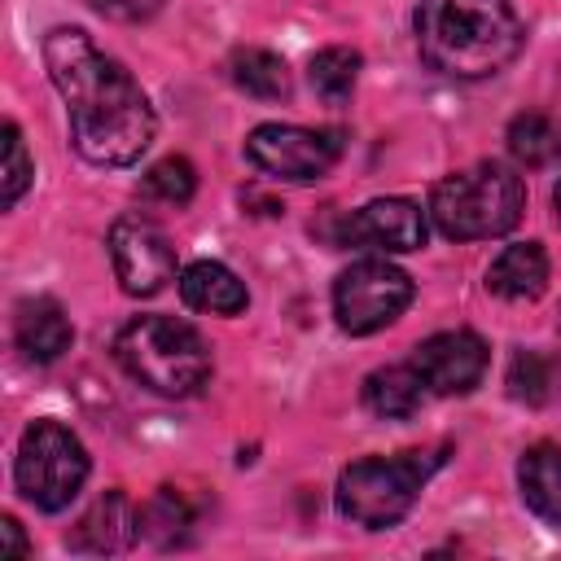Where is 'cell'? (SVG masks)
Masks as SVG:
<instances>
[{
	"label": "cell",
	"mask_w": 561,
	"mask_h": 561,
	"mask_svg": "<svg viewBox=\"0 0 561 561\" xmlns=\"http://www.w3.org/2000/svg\"><path fill=\"white\" fill-rule=\"evenodd\" d=\"M228 75H232V83L245 96H259V101H285L294 92L289 66L276 53H267V48H241V53H232Z\"/></svg>",
	"instance_id": "obj_18"
},
{
	"label": "cell",
	"mask_w": 561,
	"mask_h": 561,
	"mask_svg": "<svg viewBox=\"0 0 561 561\" xmlns=\"http://www.w3.org/2000/svg\"><path fill=\"white\" fill-rule=\"evenodd\" d=\"M443 460H447V447L351 460L337 473V513L364 530H390L412 513L421 486L443 469Z\"/></svg>",
	"instance_id": "obj_4"
},
{
	"label": "cell",
	"mask_w": 561,
	"mask_h": 561,
	"mask_svg": "<svg viewBox=\"0 0 561 561\" xmlns=\"http://www.w3.org/2000/svg\"><path fill=\"white\" fill-rule=\"evenodd\" d=\"M180 298L193 311H210V316H241L250 307V294L237 280V272L215 259H197L180 272Z\"/></svg>",
	"instance_id": "obj_14"
},
{
	"label": "cell",
	"mask_w": 561,
	"mask_h": 561,
	"mask_svg": "<svg viewBox=\"0 0 561 561\" xmlns=\"http://www.w3.org/2000/svg\"><path fill=\"white\" fill-rule=\"evenodd\" d=\"M508 153L517 167L526 171H539V167H552L561 158V127L548 118V114H517L508 123Z\"/></svg>",
	"instance_id": "obj_19"
},
{
	"label": "cell",
	"mask_w": 561,
	"mask_h": 561,
	"mask_svg": "<svg viewBox=\"0 0 561 561\" xmlns=\"http://www.w3.org/2000/svg\"><path fill=\"white\" fill-rule=\"evenodd\" d=\"M88 4L114 22H145L162 9V0H88Z\"/></svg>",
	"instance_id": "obj_25"
},
{
	"label": "cell",
	"mask_w": 561,
	"mask_h": 561,
	"mask_svg": "<svg viewBox=\"0 0 561 561\" xmlns=\"http://www.w3.org/2000/svg\"><path fill=\"white\" fill-rule=\"evenodd\" d=\"M114 359L131 381L162 399H188L210 377L206 337L175 316H136L114 337Z\"/></svg>",
	"instance_id": "obj_3"
},
{
	"label": "cell",
	"mask_w": 561,
	"mask_h": 561,
	"mask_svg": "<svg viewBox=\"0 0 561 561\" xmlns=\"http://www.w3.org/2000/svg\"><path fill=\"white\" fill-rule=\"evenodd\" d=\"M110 263H114V276L123 285V294L149 298L175 276V245L153 219L123 215L110 228Z\"/></svg>",
	"instance_id": "obj_9"
},
{
	"label": "cell",
	"mask_w": 561,
	"mask_h": 561,
	"mask_svg": "<svg viewBox=\"0 0 561 561\" xmlns=\"http://www.w3.org/2000/svg\"><path fill=\"white\" fill-rule=\"evenodd\" d=\"M526 210L522 175L504 162H473L430 193V215L443 237L451 241H486L504 237Z\"/></svg>",
	"instance_id": "obj_5"
},
{
	"label": "cell",
	"mask_w": 561,
	"mask_h": 561,
	"mask_svg": "<svg viewBox=\"0 0 561 561\" xmlns=\"http://www.w3.org/2000/svg\"><path fill=\"white\" fill-rule=\"evenodd\" d=\"M425 210L408 197H377L368 206H359L355 215L337 219L333 241L337 245H364V250H381V254H408L425 245Z\"/></svg>",
	"instance_id": "obj_10"
},
{
	"label": "cell",
	"mask_w": 561,
	"mask_h": 561,
	"mask_svg": "<svg viewBox=\"0 0 561 561\" xmlns=\"http://www.w3.org/2000/svg\"><path fill=\"white\" fill-rule=\"evenodd\" d=\"M517 486H522V500L530 504V513H539L543 522L561 526V447L539 443V447L522 451Z\"/></svg>",
	"instance_id": "obj_17"
},
{
	"label": "cell",
	"mask_w": 561,
	"mask_h": 561,
	"mask_svg": "<svg viewBox=\"0 0 561 561\" xmlns=\"http://www.w3.org/2000/svg\"><path fill=\"white\" fill-rule=\"evenodd\" d=\"M31 158H26V140L18 131V123H4V210H13L22 202V193L31 188Z\"/></svg>",
	"instance_id": "obj_24"
},
{
	"label": "cell",
	"mask_w": 561,
	"mask_h": 561,
	"mask_svg": "<svg viewBox=\"0 0 561 561\" xmlns=\"http://www.w3.org/2000/svg\"><path fill=\"white\" fill-rule=\"evenodd\" d=\"M543 285H548V254L539 241L504 245L500 259L486 267V289L508 302H530L543 294Z\"/></svg>",
	"instance_id": "obj_15"
},
{
	"label": "cell",
	"mask_w": 561,
	"mask_h": 561,
	"mask_svg": "<svg viewBox=\"0 0 561 561\" xmlns=\"http://www.w3.org/2000/svg\"><path fill=\"white\" fill-rule=\"evenodd\" d=\"M425 381H421V373H416V364L408 359V364H386V368H377V373H368L364 377V408L373 412V416H381V421H408V416H416L421 412V403H425Z\"/></svg>",
	"instance_id": "obj_16"
},
{
	"label": "cell",
	"mask_w": 561,
	"mask_h": 561,
	"mask_svg": "<svg viewBox=\"0 0 561 561\" xmlns=\"http://www.w3.org/2000/svg\"><path fill=\"white\" fill-rule=\"evenodd\" d=\"M188 526H193V513H188L184 495L171 491V486H162L153 500L140 504V535H145L149 543H158V548L180 543V539L188 535Z\"/></svg>",
	"instance_id": "obj_21"
},
{
	"label": "cell",
	"mask_w": 561,
	"mask_h": 561,
	"mask_svg": "<svg viewBox=\"0 0 561 561\" xmlns=\"http://www.w3.org/2000/svg\"><path fill=\"white\" fill-rule=\"evenodd\" d=\"M245 158L276 180L311 184L329 175L342 158V131L333 127H298V123H263L245 136Z\"/></svg>",
	"instance_id": "obj_8"
},
{
	"label": "cell",
	"mask_w": 561,
	"mask_h": 561,
	"mask_svg": "<svg viewBox=\"0 0 561 561\" xmlns=\"http://www.w3.org/2000/svg\"><path fill=\"white\" fill-rule=\"evenodd\" d=\"M13 478L35 508L61 513L88 482V451L61 421H35L18 443Z\"/></svg>",
	"instance_id": "obj_6"
},
{
	"label": "cell",
	"mask_w": 561,
	"mask_h": 561,
	"mask_svg": "<svg viewBox=\"0 0 561 561\" xmlns=\"http://www.w3.org/2000/svg\"><path fill=\"white\" fill-rule=\"evenodd\" d=\"M552 206H557V224H561V184H557V193H552Z\"/></svg>",
	"instance_id": "obj_27"
},
{
	"label": "cell",
	"mask_w": 561,
	"mask_h": 561,
	"mask_svg": "<svg viewBox=\"0 0 561 561\" xmlns=\"http://www.w3.org/2000/svg\"><path fill=\"white\" fill-rule=\"evenodd\" d=\"M136 535H140V508H136L123 491H105V495H96L92 508L75 522V530L66 535V543H70V552L114 557V552H123Z\"/></svg>",
	"instance_id": "obj_12"
},
{
	"label": "cell",
	"mask_w": 561,
	"mask_h": 561,
	"mask_svg": "<svg viewBox=\"0 0 561 561\" xmlns=\"http://www.w3.org/2000/svg\"><path fill=\"white\" fill-rule=\"evenodd\" d=\"M13 342L31 364H53L70 351L75 329H70V316L53 298H26L13 311Z\"/></svg>",
	"instance_id": "obj_13"
},
{
	"label": "cell",
	"mask_w": 561,
	"mask_h": 561,
	"mask_svg": "<svg viewBox=\"0 0 561 561\" xmlns=\"http://www.w3.org/2000/svg\"><path fill=\"white\" fill-rule=\"evenodd\" d=\"M412 276L386 259H359L351 263L333 285V316L346 333L364 337L386 324H394L412 302Z\"/></svg>",
	"instance_id": "obj_7"
},
{
	"label": "cell",
	"mask_w": 561,
	"mask_h": 561,
	"mask_svg": "<svg viewBox=\"0 0 561 561\" xmlns=\"http://www.w3.org/2000/svg\"><path fill=\"white\" fill-rule=\"evenodd\" d=\"M557 390H561V364L552 355H539V351H517L513 355V364H508V394L517 403L539 408V403L557 399Z\"/></svg>",
	"instance_id": "obj_20"
},
{
	"label": "cell",
	"mask_w": 561,
	"mask_h": 561,
	"mask_svg": "<svg viewBox=\"0 0 561 561\" xmlns=\"http://www.w3.org/2000/svg\"><path fill=\"white\" fill-rule=\"evenodd\" d=\"M0 535H4V543H9V557L18 561V557H26V539H22V526L13 522V517H4L0 522Z\"/></svg>",
	"instance_id": "obj_26"
},
{
	"label": "cell",
	"mask_w": 561,
	"mask_h": 561,
	"mask_svg": "<svg viewBox=\"0 0 561 561\" xmlns=\"http://www.w3.org/2000/svg\"><path fill=\"white\" fill-rule=\"evenodd\" d=\"M486 342L469 329H447V333H434L425 337L416 351H412V364L425 381L430 394H469L482 373H486Z\"/></svg>",
	"instance_id": "obj_11"
},
{
	"label": "cell",
	"mask_w": 561,
	"mask_h": 561,
	"mask_svg": "<svg viewBox=\"0 0 561 561\" xmlns=\"http://www.w3.org/2000/svg\"><path fill=\"white\" fill-rule=\"evenodd\" d=\"M412 26L421 61L447 79H491L526 44L508 0H421Z\"/></svg>",
	"instance_id": "obj_2"
},
{
	"label": "cell",
	"mask_w": 561,
	"mask_h": 561,
	"mask_svg": "<svg viewBox=\"0 0 561 561\" xmlns=\"http://www.w3.org/2000/svg\"><path fill=\"white\" fill-rule=\"evenodd\" d=\"M44 66L66 101L70 145L92 167H131L158 131L153 105L140 83L92 44L79 26H53L44 35Z\"/></svg>",
	"instance_id": "obj_1"
},
{
	"label": "cell",
	"mask_w": 561,
	"mask_h": 561,
	"mask_svg": "<svg viewBox=\"0 0 561 561\" xmlns=\"http://www.w3.org/2000/svg\"><path fill=\"white\" fill-rule=\"evenodd\" d=\"M311 88L329 101V105H342L351 92H355V79H359V53L355 48H342V44H333V48H320L316 57H311Z\"/></svg>",
	"instance_id": "obj_22"
},
{
	"label": "cell",
	"mask_w": 561,
	"mask_h": 561,
	"mask_svg": "<svg viewBox=\"0 0 561 561\" xmlns=\"http://www.w3.org/2000/svg\"><path fill=\"white\" fill-rule=\"evenodd\" d=\"M145 197H153V202H167V206H188L193 202V193H197V171H193V162L188 158H162V162H153L149 171H145Z\"/></svg>",
	"instance_id": "obj_23"
}]
</instances>
